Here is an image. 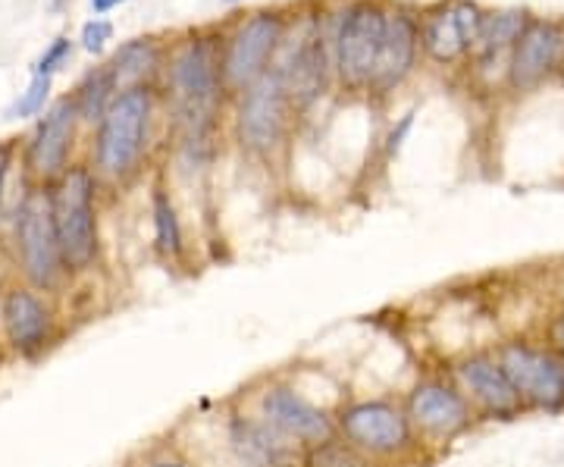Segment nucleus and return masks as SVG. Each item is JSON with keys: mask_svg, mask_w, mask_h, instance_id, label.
I'll use <instances>...</instances> for the list:
<instances>
[{"mask_svg": "<svg viewBox=\"0 0 564 467\" xmlns=\"http://www.w3.org/2000/svg\"><path fill=\"white\" fill-rule=\"evenodd\" d=\"M223 57L214 41L192 39L182 44L170 66V91L176 104L180 148L198 163L214 148L217 117L223 101Z\"/></svg>", "mask_w": 564, "mask_h": 467, "instance_id": "1", "label": "nucleus"}, {"mask_svg": "<svg viewBox=\"0 0 564 467\" xmlns=\"http://www.w3.org/2000/svg\"><path fill=\"white\" fill-rule=\"evenodd\" d=\"M336 436L361 448L367 458L383 467H421L433 458V448L414 430L402 399L361 395L333 408Z\"/></svg>", "mask_w": 564, "mask_h": 467, "instance_id": "2", "label": "nucleus"}, {"mask_svg": "<svg viewBox=\"0 0 564 467\" xmlns=\"http://www.w3.org/2000/svg\"><path fill=\"white\" fill-rule=\"evenodd\" d=\"M402 402L414 430L433 452L464 439L480 421V414L455 383L448 367L417 377L402 395Z\"/></svg>", "mask_w": 564, "mask_h": 467, "instance_id": "3", "label": "nucleus"}, {"mask_svg": "<svg viewBox=\"0 0 564 467\" xmlns=\"http://www.w3.org/2000/svg\"><path fill=\"white\" fill-rule=\"evenodd\" d=\"M154 101L151 91L126 88L120 91L107 113L98 122V139H95V166L107 180H126L139 170L144 148H148V129H151Z\"/></svg>", "mask_w": 564, "mask_h": 467, "instance_id": "4", "label": "nucleus"}, {"mask_svg": "<svg viewBox=\"0 0 564 467\" xmlns=\"http://www.w3.org/2000/svg\"><path fill=\"white\" fill-rule=\"evenodd\" d=\"M54 226L66 273H82L98 258V210H95V176L85 166H69L51 188Z\"/></svg>", "mask_w": 564, "mask_h": 467, "instance_id": "5", "label": "nucleus"}, {"mask_svg": "<svg viewBox=\"0 0 564 467\" xmlns=\"http://www.w3.org/2000/svg\"><path fill=\"white\" fill-rule=\"evenodd\" d=\"M496 358L502 361L505 373L518 399L524 402L527 414H562L564 411V358L533 336H508L496 343Z\"/></svg>", "mask_w": 564, "mask_h": 467, "instance_id": "6", "label": "nucleus"}, {"mask_svg": "<svg viewBox=\"0 0 564 467\" xmlns=\"http://www.w3.org/2000/svg\"><path fill=\"white\" fill-rule=\"evenodd\" d=\"M13 242H17L22 276L32 283V289H51L66 273L57 226H54L51 192L35 188L22 198L17 220H13Z\"/></svg>", "mask_w": 564, "mask_h": 467, "instance_id": "7", "label": "nucleus"}, {"mask_svg": "<svg viewBox=\"0 0 564 467\" xmlns=\"http://www.w3.org/2000/svg\"><path fill=\"white\" fill-rule=\"evenodd\" d=\"M251 408L267 424L280 430L282 436H289L295 446H317L323 439L336 436L333 408H323L321 402H314L292 380H282V377L263 380L261 387L254 389Z\"/></svg>", "mask_w": 564, "mask_h": 467, "instance_id": "8", "label": "nucleus"}, {"mask_svg": "<svg viewBox=\"0 0 564 467\" xmlns=\"http://www.w3.org/2000/svg\"><path fill=\"white\" fill-rule=\"evenodd\" d=\"M220 436L226 455L239 467H299L302 446L267 424L251 405L229 402L220 414Z\"/></svg>", "mask_w": 564, "mask_h": 467, "instance_id": "9", "label": "nucleus"}, {"mask_svg": "<svg viewBox=\"0 0 564 467\" xmlns=\"http://www.w3.org/2000/svg\"><path fill=\"white\" fill-rule=\"evenodd\" d=\"M448 373L470 399L480 421H514L527 414L524 402L511 387L496 348H467L458 358L448 361Z\"/></svg>", "mask_w": 564, "mask_h": 467, "instance_id": "10", "label": "nucleus"}, {"mask_svg": "<svg viewBox=\"0 0 564 467\" xmlns=\"http://www.w3.org/2000/svg\"><path fill=\"white\" fill-rule=\"evenodd\" d=\"M295 104L289 101L280 76L273 69H267L261 79L251 82L239 98L236 110V135L248 154L270 158L273 151H280L289 132V113Z\"/></svg>", "mask_w": 564, "mask_h": 467, "instance_id": "11", "label": "nucleus"}, {"mask_svg": "<svg viewBox=\"0 0 564 467\" xmlns=\"http://www.w3.org/2000/svg\"><path fill=\"white\" fill-rule=\"evenodd\" d=\"M386 32V10L373 0L351 3L339 20L333 61L336 73L348 88H370L373 66L380 57V44Z\"/></svg>", "mask_w": 564, "mask_h": 467, "instance_id": "12", "label": "nucleus"}, {"mask_svg": "<svg viewBox=\"0 0 564 467\" xmlns=\"http://www.w3.org/2000/svg\"><path fill=\"white\" fill-rule=\"evenodd\" d=\"M285 25L276 13H254L245 20L223 51V82L229 91H245L270 69L273 54L280 51Z\"/></svg>", "mask_w": 564, "mask_h": 467, "instance_id": "13", "label": "nucleus"}, {"mask_svg": "<svg viewBox=\"0 0 564 467\" xmlns=\"http://www.w3.org/2000/svg\"><path fill=\"white\" fill-rule=\"evenodd\" d=\"M484 10L474 0H445L423 13L421 20V47L436 63L462 61L467 51L477 47Z\"/></svg>", "mask_w": 564, "mask_h": 467, "instance_id": "14", "label": "nucleus"}, {"mask_svg": "<svg viewBox=\"0 0 564 467\" xmlns=\"http://www.w3.org/2000/svg\"><path fill=\"white\" fill-rule=\"evenodd\" d=\"M39 292L41 289H10L0 298V326L20 358H35L54 339V311Z\"/></svg>", "mask_w": 564, "mask_h": 467, "instance_id": "15", "label": "nucleus"}, {"mask_svg": "<svg viewBox=\"0 0 564 467\" xmlns=\"http://www.w3.org/2000/svg\"><path fill=\"white\" fill-rule=\"evenodd\" d=\"M564 57V32L558 22L530 20L521 32L518 44L511 47V63H508V79L518 91H530L543 85L545 76Z\"/></svg>", "mask_w": 564, "mask_h": 467, "instance_id": "16", "label": "nucleus"}, {"mask_svg": "<svg viewBox=\"0 0 564 467\" xmlns=\"http://www.w3.org/2000/svg\"><path fill=\"white\" fill-rule=\"evenodd\" d=\"M329 63L336 66V61L326 54V35L321 32V25H311L299 39V44H292L285 51V61L280 66H270V69L280 76L289 101L295 107H307L323 91Z\"/></svg>", "mask_w": 564, "mask_h": 467, "instance_id": "17", "label": "nucleus"}, {"mask_svg": "<svg viewBox=\"0 0 564 467\" xmlns=\"http://www.w3.org/2000/svg\"><path fill=\"white\" fill-rule=\"evenodd\" d=\"M76 120H79V110H76L73 98H63L44 113V120L39 122V129L29 142V151H25V163L35 176L61 180L69 170L66 158H69L73 139H76Z\"/></svg>", "mask_w": 564, "mask_h": 467, "instance_id": "18", "label": "nucleus"}, {"mask_svg": "<svg viewBox=\"0 0 564 467\" xmlns=\"http://www.w3.org/2000/svg\"><path fill=\"white\" fill-rule=\"evenodd\" d=\"M417 47H421V20H414L404 10L386 13L383 44H380V57L373 66L370 88L373 91H392L395 85H402L404 76L414 66Z\"/></svg>", "mask_w": 564, "mask_h": 467, "instance_id": "19", "label": "nucleus"}, {"mask_svg": "<svg viewBox=\"0 0 564 467\" xmlns=\"http://www.w3.org/2000/svg\"><path fill=\"white\" fill-rule=\"evenodd\" d=\"M151 217H154V248L161 251L163 261L180 264L182 258H185V232H182L176 204L170 198V192L161 188V185L151 195Z\"/></svg>", "mask_w": 564, "mask_h": 467, "instance_id": "20", "label": "nucleus"}, {"mask_svg": "<svg viewBox=\"0 0 564 467\" xmlns=\"http://www.w3.org/2000/svg\"><path fill=\"white\" fill-rule=\"evenodd\" d=\"M107 66L113 73L117 95L126 91V88H139L141 79H148L154 73V66H158V47H154V41L148 39L126 41Z\"/></svg>", "mask_w": 564, "mask_h": 467, "instance_id": "21", "label": "nucleus"}, {"mask_svg": "<svg viewBox=\"0 0 564 467\" xmlns=\"http://www.w3.org/2000/svg\"><path fill=\"white\" fill-rule=\"evenodd\" d=\"M527 22H530V17L524 10H492V13H486L474 51L480 57H499L502 51H511L518 44Z\"/></svg>", "mask_w": 564, "mask_h": 467, "instance_id": "22", "label": "nucleus"}, {"mask_svg": "<svg viewBox=\"0 0 564 467\" xmlns=\"http://www.w3.org/2000/svg\"><path fill=\"white\" fill-rule=\"evenodd\" d=\"M117 98V85H113V73H110V66H101V69H95V73H88L85 82L79 85V91H76V110H79L82 120L88 122H101V117L107 113V107L110 101Z\"/></svg>", "mask_w": 564, "mask_h": 467, "instance_id": "23", "label": "nucleus"}, {"mask_svg": "<svg viewBox=\"0 0 564 467\" xmlns=\"http://www.w3.org/2000/svg\"><path fill=\"white\" fill-rule=\"evenodd\" d=\"M299 467H383L373 458H367L361 448L345 443L343 436H329L317 446L302 448V465Z\"/></svg>", "mask_w": 564, "mask_h": 467, "instance_id": "24", "label": "nucleus"}, {"mask_svg": "<svg viewBox=\"0 0 564 467\" xmlns=\"http://www.w3.org/2000/svg\"><path fill=\"white\" fill-rule=\"evenodd\" d=\"M47 95H51V76H32V82H29V88L22 91L20 101L13 104L10 117H13V120L35 117V113H41V110H44Z\"/></svg>", "mask_w": 564, "mask_h": 467, "instance_id": "25", "label": "nucleus"}, {"mask_svg": "<svg viewBox=\"0 0 564 467\" xmlns=\"http://www.w3.org/2000/svg\"><path fill=\"white\" fill-rule=\"evenodd\" d=\"M73 54V41L69 39H57L44 54H41V61L35 63V73L32 76H54L57 69H61V63L66 61Z\"/></svg>", "mask_w": 564, "mask_h": 467, "instance_id": "26", "label": "nucleus"}, {"mask_svg": "<svg viewBox=\"0 0 564 467\" xmlns=\"http://www.w3.org/2000/svg\"><path fill=\"white\" fill-rule=\"evenodd\" d=\"M141 467H202L192 455H185L180 446H161V448H154L148 458H144V465Z\"/></svg>", "mask_w": 564, "mask_h": 467, "instance_id": "27", "label": "nucleus"}, {"mask_svg": "<svg viewBox=\"0 0 564 467\" xmlns=\"http://www.w3.org/2000/svg\"><path fill=\"white\" fill-rule=\"evenodd\" d=\"M110 35H113V25L107 20H101V17H95V20L82 25V47H85L88 54H101L104 44L110 41Z\"/></svg>", "mask_w": 564, "mask_h": 467, "instance_id": "28", "label": "nucleus"}, {"mask_svg": "<svg viewBox=\"0 0 564 467\" xmlns=\"http://www.w3.org/2000/svg\"><path fill=\"white\" fill-rule=\"evenodd\" d=\"M540 339H543L549 348H555V351L564 358V311L552 314V317L545 321L543 336H540Z\"/></svg>", "mask_w": 564, "mask_h": 467, "instance_id": "29", "label": "nucleus"}, {"mask_svg": "<svg viewBox=\"0 0 564 467\" xmlns=\"http://www.w3.org/2000/svg\"><path fill=\"white\" fill-rule=\"evenodd\" d=\"M411 122H414V113H408V117H404V120H402V126H399V129H392V135H389V154L402 148V139H404V135H408Z\"/></svg>", "mask_w": 564, "mask_h": 467, "instance_id": "30", "label": "nucleus"}, {"mask_svg": "<svg viewBox=\"0 0 564 467\" xmlns=\"http://www.w3.org/2000/svg\"><path fill=\"white\" fill-rule=\"evenodd\" d=\"M7 170H10V144L0 148V202H3V183H7Z\"/></svg>", "mask_w": 564, "mask_h": 467, "instance_id": "31", "label": "nucleus"}, {"mask_svg": "<svg viewBox=\"0 0 564 467\" xmlns=\"http://www.w3.org/2000/svg\"><path fill=\"white\" fill-rule=\"evenodd\" d=\"M120 3H126V0H91V10H95V17H104V13L117 10Z\"/></svg>", "mask_w": 564, "mask_h": 467, "instance_id": "32", "label": "nucleus"}, {"mask_svg": "<svg viewBox=\"0 0 564 467\" xmlns=\"http://www.w3.org/2000/svg\"><path fill=\"white\" fill-rule=\"evenodd\" d=\"M226 3H239V0H226Z\"/></svg>", "mask_w": 564, "mask_h": 467, "instance_id": "33", "label": "nucleus"}]
</instances>
